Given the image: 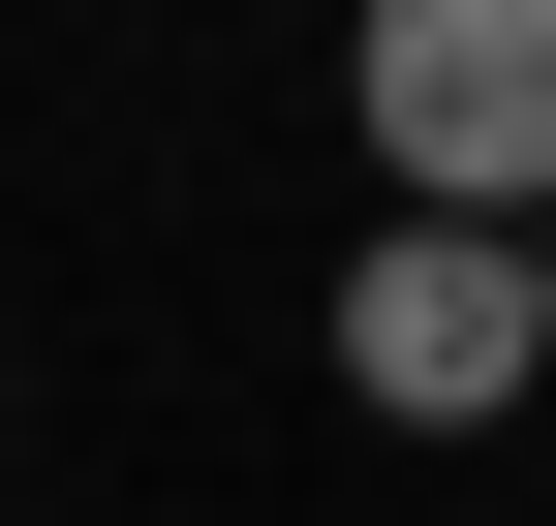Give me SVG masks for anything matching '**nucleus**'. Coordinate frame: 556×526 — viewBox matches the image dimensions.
I'll return each instance as SVG.
<instances>
[{"label":"nucleus","mask_w":556,"mask_h":526,"mask_svg":"<svg viewBox=\"0 0 556 526\" xmlns=\"http://www.w3.org/2000/svg\"><path fill=\"white\" fill-rule=\"evenodd\" d=\"M340 124H371V186H402V217L526 248V217H556V0H371Z\"/></svg>","instance_id":"nucleus-1"},{"label":"nucleus","mask_w":556,"mask_h":526,"mask_svg":"<svg viewBox=\"0 0 556 526\" xmlns=\"http://www.w3.org/2000/svg\"><path fill=\"white\" fill-rule=\"evenodd\" d=\"M526 372H556L526 248H464V217H371V248H340V403H371V434H495Z\"/></svg>","instance_id":"nucleus-2"},{"label":"nucleus","mask_w":556,"mask_h":526,"mask_svg":"<svg viewBox=\"0 0 556 526\" xmlns=\"http://www.w3.org/2000/svg\"><path fill=\"white\" fill-rule=\"evenodd\" d=\"M526 310H556V217H526Z\"/></svg>","instance_id":"nucleus-3"}]
</instances>
